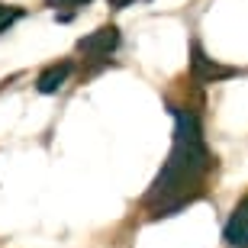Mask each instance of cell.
I'll use <instances>...</instances> for the list:
<instances>
[{"label": "cell", "instance_id": "1", "mask_svg": "<svg viewBox=\"0 0 248 248\" xmlns=\"http://www.w3.org/2000/svg\"><path fill=\"white\" fill-rule=\"evenodd\" d=\"M171 116H174V148L165 168L158 171L152 190L145 193V206L152 210V216H171L184 203H190L200 193V181L213 165L203 145L200 120L184 107H171Z\"/></svg>", "mask_w": 248, "mask_h": 248}, {"label": "cell", "instance_id": "2", "mask_svg": "<svg viewBox=\"0 0 248 248\" xmlns=\"http://www.w3.org/2000/svg\"><path fill=\"white\" fill-rule=\"evenodd\" d=\"M190 74L200 84H216V81H226V78H235L239 68H229V64L213 62V58L200 48V42H193L190 46Z\"/></svg>", "mask_w": 248, "mask_h": 248}, {"label": "cell", "instance_id": "3", "mask_svg": "<svg viewBox=\"0 0 248 248\" xmlns=\"http://www.w3.org/2000/svg\"><path fill=\"white\" fill-rule=\"evenodd\" d=\"M116 46H120V29L103 26V29H97V32H91V36H84L81 42H78V52L87 55V58H103V55H110Z\"/></svg>", "mask_w": 248, "mask_h": 248}, {"label": "cell", "instance_id": "4", "mask_svg": "<svg viewBox=\"0 0 248 248\" xmlns=\"http://www.w3.org/2000/svg\"><path fill=\"white\" fill-rule=\"evenodd\" d=\"M222 239H226V245H232V248H245L248 245V193L239 200V206L232 210L229 222H226V229H222Z\"/></svg>", "mask_w": 248, "mask_h": 248}, {"label": "cell", "instance_id": "5", "mask_svg": "<svg viewBox=\"0 0 248 248\" xmlns=\"http://www.w3.org/2000/svg\"><path fill=\"white\" fill-rule=\"evenodd\" d=\"M71 71H74L71 62H58V64H52V68H46V71L39 74V81H36L39 93H55L58 87L68 81V74H71Z\"/></svg>", "mask_w": 248, "mask_h": 248}, {"label": "cell", "instance_id": "6", "mask_svg": "<svg viewBox=\"0 0 248 248\" xmlns=\"http://www.w3.org/2000/svg\"><path fill=\"white\" fill-rule=\"evenodd\" d=\"M13 19H19V10H10V7H3V3H0V29H7Z\"/></svg>", "mask_w": 248, "mask_h": 248}, {"label": "cell", "instance_id": "7", "mask_svg": "<svg viewBox=\"0 0 248 248\" xmlns=\"http://www.w3.org/2000/svg\"><path fill=\"white\" fill-rule=\"evenodd\" d=\"M48 7H74V3H87V0H46Z\"/></svg>", "mask_w": 248, "mask_h": 248}, {"label": "cell", "instance_id": "8", "mask_svg": "<svg viewBox=\"0 0 248 248\" xmlns=\"http://www.w3.org/2000/svg\"><path fill=\"white\" fill-rule=\"evenodd\" d=\"M126 3H132V0H110V7H126Z\"/></svg>", "mask_w": 248, "mask_h": 248}]
</instances>
